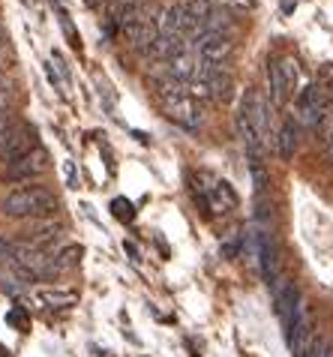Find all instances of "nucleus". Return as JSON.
I'll return each mask as SVG.
<instances>
[{
  "label": "nucleus",
  "instance_id": "obj_1",
  "mask_svg": "<svg viewBox=\"0 0 333 357\" xmlns=\"http://www.w3.org/2000/svg\"><path fill=\"white\" fill-rule=\"evenodd\" d=\"M57 211L54 192H48L45 186H22L0 198V213L13 216V220H24V216H52Z\"/></svg>",
  "mask_w": 333,
  "mask_h": 357
},
{
  "label": "nucleus",
  "instance_id": "obj_2",
  "mask_svg": "<svg viewBox=\"0 0 333 357\" xmlns=\"http://www.w3.org/2000/svg\"><path fill=\"white\" fill-rule=\"evenodd\" d=\"M36 132L31 130V126L24 123H15V126H6L3 132H0V160H3L6 165L22 160V156H27L31 151H36Z\"/></svg>",
  "mask_w": 333,
  "mask_h": 357
},
{
  "label": "nucleus",
  "instance_id": "obj_3",
  "mask_svg": "<svg viewBox=\"0 0 333 357\" xmlns=\"http://www.w3.org/2000/svg\"><path fill=\"white\" fill-rule=\"evenodd\" d=\"M327 112V93L318 84H309L297 93V123L307 130H318V123L325 121Z\"/></svg>",
  "mask_w": 333,
  "mask_h": 357
},
{
  "label": "nucleus",
  "instance_id": "obj_4",
  "mask_svg": "<svg viewBox=\"0 0 333 357\" xmlns=\"http://www.w3.org/2000/svg\"><path fill=\"white\" fill-rule=\"evenodd\" d=\"M192 52L201 57L204 63H222L231 54V36L229 33H217V31H204L192 39Z\"/></svg>",
  "mask_w": 333,
  "mask_h": 357
},
{
  "label": "nucleus",
  "instance_id": "obj_5",
  "mask_svg": "<svg viewBox=\"0 0 333 357\" xmlns=\"http://www.w3.org/2000/svg\"><path fill=\"white\" fill-rule=\"evenodd\" d=\"M48 168V153L42 151V147H36V151H31L27 156H22V160L9 162L6 165V181H31V177L42 174Z\"/></svg>",
  "mask_w": 333,
  "mask_h": 357
},
{
  "label": "nucleus",
  "instance_id": "obj_6",
  "mask_svg": "<svg viewBox=\"0 0 333 357\" xmlns=\"http://www.w3.org/2000/svg\"><path fill=\"white\" fill-rule=\"evenodd\" d=\"M273 303H277V312H279L282 324L288 327L291 321H295V312H297V306H300L297 285L288 282V280H277V285H273Z\"/></svg>",
  "mask_w": 333,
  "mask_h": 357
},
{
  "label": "nucleus",
  "instance_id": "obj_7",
  "mask_svg": "<svg viewBox=\"0 0 333 357\" xmlns=\"http://www.w3.org/2000/svg\"><path fill=\"white\" fill-rule=\"evenodd\" d=\"M268 99H264L258 91H249L247 96H243V105H240V114L247 117V121L252 123V130L258 132V138H264V132H268Z\"/></svg>",
  "mask_w": 333,
  "mask_h": 357
},
{
  "label": "nucleus",
  "instance_id": "obj_8",
  "mask_svg": "<svg viewBox=\"0 0 333 357\" xmlns=\"http://www.w3.org/2000/svg\"><path fill=\"white\" fill-rule=\"evenodd\" d=\"M258 255H261V276H264V282L277 285V280H279V252H277V243H273L270 234L258 237Z\"/></svg>",
  "mask_w": 333,
  "mask_h": 357
},
{
  "label": "nucleus",
  "instance_id": "obj_9",
  "mask_svg": "<svg viewBox=\"0 0 333 357\" xmlns=\"http://www.w3.org/2000/svg\"><path fill=\"white\" fill-rule=\"evenodd\" d=\"M63 234V225L54 222V220H45V222H36L31 231H27V241H31L33 246H39V250H45V246H52L61 241Z\"/></svg>",
  "mask_w": 333,
  "mask_h": 357
},
{
  "label": "nucleus",
  "instance_id": "obj_10",
  "mask_svg": "<svg viewBox=\"0 0 333 357\" xmlns=\"http://www.w3.org/2000/svg\"><path fill=\"white\" fill-rule=\"evenodd\" d=\"M297 135H300V126L295 121H286L279 130V138H277V151L282 160H295V151H297Z\"/></svg>",
  "mask_w": 333,
  "mask_h": 357
},
{
  "label": "nucleus",
  "instance_id": "obj_11",
  "mask_svg": "<svg viewBox=\"0 0 333 357\" xmlns=\"http://www.w3.org/2000/svg\"><path fill=\"white\" fill-rule=\"evenodd\" d=\"M36 303H42V306H72L75 303V291H63V289H39L36 294Z\"/></svg>",
  "mask_w": 333,
  "mask_h": 357
},
{
  "label": "nucleus",
  "instance_id": "obj_12",
  "mask_svg": "<svg viewBox=\"0 0 333 357\" xmlns=\"http://www.w3.org/2000/svg\"><path fill=\"white\" fill-rule=\"evenodd\" d=\"M268 82H270V99L273 105H282L288 96V87H286V78H282V69L279 63H270L268 66Z\"/></svg>",
  "mask_w": 333,
  "mask_h": 357
},
{
  "label": "nucleus",
  "instance_id": "obj_13",
  "mask_svg": "<svg viewBox=\"0 0 333 357\" xmlns=\"http://www.w3.org/2000/svg\"><path fill=\"white\" fill-rule=\"evenodd\" d=\"M78 261H82V246H63V250L54 255V267H57V273L72 271V267H78Z\"/></svg>",
  "mask_w": 333,
  "mask_h": 357
},
{
  "label": "nucleus",
  "instance_id": "obj_14",
  "mask_svg": "<svg viewBox=\"0 0 333 357\" xmlns=\"http://www.w3.org/2000/svg\"><path fill=\"white\" fill-rule=\"evenodd\" d=\"M279 69H282V78H286V87H288V93H291L300 84V69H297L295 61H282Z\"/></svg>",
  "mask_w": 333,
  "mask_h": 357
},
{
  "label": "nucleus",
  "instance_id": "obj_15",
  "mask_svg": "<svg viewBox=\"0 0 333 357\" xmlns=\"http://www.w3.org/2000/svg\"><path fill=\"white\" fill-rule=\"evenodd\" d=\"M208 3L222 9V13H247V9H252V0H208Z\"/></svg>",
  "mask_w": 333,
  "mask_h": 357
},
{
  "label": "nucleus",
  "instance_id": "obj_16",
  "mask_svg": "<svg viewBox=\"0 0 333 357\" xmlns=\"http://www.w3.org/2000/svg\"><path fill=\"white\" fill-rule=\"evenodd\" d=\"M111 211H114V216H117L121 222H130L132 216H135L132 202H126V198H114V202H111Z\"/></svg>",
  "mask_w": 333,
  "mask_h": 357
},
{
  "label": "nucleus",
  "instance_id": "obj_17",
  "mask_svg": "<svg viewBox=\"0 0 333 357\" xmlns=\"http://www.w3.org/2000/svg\"><path fill=\"white\" fill-rule=\"evenodd\" d=\"M6 319H9V324L22 327V331H24V327H27V315H24V310H13V312H9V315H6Z\"/></svg>",
  "mask_w": 333,
  "mask_h": 357
},
{
  "label": "nucleus",
  "instance_id": "obj_18",
  "mask_svg": "<svg viewBox=\"0 0 333 357\" xmlns=\"http://www.w3.org/2000/svg\"><path fill=\"white\" fill-rule=\"evenodd\" d=\"M111 3L117 6V13H123V9H135V6H141L144 0H111Z\"/></svg>",
  "mask_w": 333,
  "mask_h": 357
},
{
  "label": "nucleus",
  "instance_id": "obj_19",
  "mask_svg": "<svg viewBox=\"0 0 333 357\" xmlns=\"http://www.w3.org/2000/svg\"><path fill=\"white\" fill-rule=\"evenodd\" d=\"M222 259H238V243H234V241L222 243Z\"/></svg>",
  "mask_w": 333,
  "mask_h": 357
},
{
  "label": "nucleus",
  "instance_id": "obj_20",
  "mask_svg": "<svg viewBox=\"0 0 333 357\" xmlns=\"http://www.w3.org/2000/svg\"><path fill=\"white\" fill-rule=\"evenodd\" d=\"M325 93H327V102H333V78H330V84H327V91H325Z\"/></svg>",
  "mask_w": 333,
  "mask_h": 357
},
{
  "label": "nucleus",
  "instance_id": "obj_21",
  "mask_svg": "<svg viewBox=\"0 0 333 357\" xmlns=\"http://www.w3.org/2000/svg\"><path fill=\"white\" fill-rule=\"evenodd\" d=\"M6 126H9V123H6V114H3V112H0V132H3V130H6Z\"/></svg>",
  "mask_w": 333,
  "mask_h": 357
},
{
  "label": "nucleus",
  "instance_id": "obj_22",
  "mask_svg": "<svg viewBox=\"0 0 333 357\" xmlns=\"http://www.w3.org/2000/svg\"><path fill=\"white\" fill-rule=\"evenodd\" d=\"M0 357H9V351L3 349V345H0Z\"/></svg>",
  "mask_w": 333,
  "mask_h": 357
},
{
  "label": "nucleus",
  "instance_id": "obj_23",
  "mask_svg": "<svg viewBox=\"0 0 333 357\" xmlns=\"http://www.w3.org/2000/svg\"><path fill=\"white\" fill-rule=\"evenodd\" d=\"M91 3H93V6H96V3H102V0H91Z\"/></svg>",
  "mask_w": 333,
  "mask_h": 357
}]
</instances>
